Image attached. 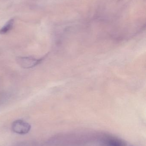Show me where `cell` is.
<instances>
[{
	"instance_id": "obj_1",
	"label": "cell",
	"mask_w": 146,
	"mask_h": 146,
	"mask_svg": "<svg viewBox=\"0 0 146 146\" xmlns=\"http://www.w3.org/2000/svg\"><path fill=\"white\" fill-rule=\"evenodd\" d=\"M42 59H36L31 56L19 57L16 59V62L19 66L25 69L32 68L40 64Z\"/></svg>"
},
{
	"instance_id": "obj_2",
	"label": "cell",
	"mask_w": 146,
	"mask_h": 146,
	"mask_svg": "<svg viewBox=\"0 0 146 146\" xmlns=\"http://www.w3.org/2000/svg\"><path fill=\"white\" fill-rule=\"evenodd\" d=\"M31 129V125L22 120H16L12 123V130L19 134H26L29 133Z\"/></svg>"
},
{
	"instance_id": "obj_3",
	"label": "cell",
	"mask_w": 146,
	"mask_h": 146,
	"mask_svg": "<svg viewBox=\"0 0 146 146\" xmlns=\"http://www.w3.org/2000/svg\"><path fill=\"white\" fill-rule=\"evenodd\" d=\"M105 144L108 146H125L124 141L112 137L107 138L105 139Z\"/></svg>"
},
{
	"instance_id": "obj_4",
	"label": "cell",
	"mask_w": 146,
	"mask_h": 146,
	"mask_svg": "<svg viewBox=\"0 0 146 146\" xmlns=\"http://www.w3.org/2000/svg\"><path fill=\"white\" fill-rule=\"evenodd\" d=\"M14 20L13 19L9 20L5 25L0 29V34H5L12 30L13 26Z\"/></svg>"
}]
</instances>
